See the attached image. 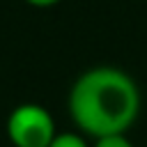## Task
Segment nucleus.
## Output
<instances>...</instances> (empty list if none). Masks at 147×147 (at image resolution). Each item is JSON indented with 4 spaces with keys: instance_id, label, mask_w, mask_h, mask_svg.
I'll return each mask as SVG.
<instances>
[{
    "instance_id": "nucleus-1",
    "label": "nucleus",
    "mask_w": 147,
    "mask_h": 147,
    "mask_svg": "<svg viewBox=\"0 0 147 147\" xmlns=\"http://www.w3.org/2000/svg\"><path fill=\"white\" fill-rule=\"evenodd\" d=\"M71 122L96 138L126 133L140 113V90L119 67L99 64L85 69L67 96Z\"/></svg>"
},
{
    "instance_id": "nucleus-2",
    "label": "nucleus",
    "mask_w": 147,
    "mask_h": 147,
    "mask_svg": "<svg viewBox=\"0 0 147 147\" xmlns=\"http://www.w3.org/2000/svg\"><path fill=\"white\" fill-rule=\"evenodd\" d=\"M7 138L14 147H48L55 138V119L39 103H21L7 117Z\"/></svg>"
},
{
    "instance_id": "nucleus-3",
    "label": "nucleus",
    "mask_w": 147,
    "mask_h": 147,
    "mask_svg": "<svg viewBox=\"0 0 147 147\" xmlns=\"http://www.w3.org/2000/svg\"><path fill=\"white\" fill-rule=\"evenodd\" d=\"M48 147H90L87 140L76 133V131H64V133H55V138L51 140Z\"/></svg>"
},
{
    "instance_id": "nucleus-4",
    "label": "nucleus",
    "mask_w": 147,
    "mask_h": 147,
    "mask_svg": "<svg viewBox=\"0 0 147 147\" xmlns=\"http://www.w3.org/2000/svg\"><path fill=\"white\" fill-rule=\"evenodd\" d=\"M92 147H133V142L126 138V133H117V136H103V138H96Z\"/></svg>"
},
{
    "instance_id": "nucleus-5",
    "label": "nucleus",
    "mask_w": 147,
    "mask_h": 147,
    "mask_svg": "<svg viewBox=\"0 0 147 147\" xmlns=\"http://www.w3.org/2000/svg\"><path fill=\"white\" fill-rule=\"evenodd\" d=\"M25 2L32 5V7H37V9H46V7H53V5H57L62 0H25Z\"/></svg>"
}]
</instances>
